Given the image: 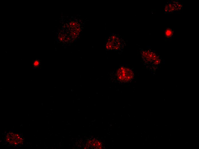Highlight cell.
<instances>
[{
	"instance_id": "obj_1",
	"label": "cell",
	"mask_w": 199,
	"mask_h": 149,
	"mask_svg": "<svg viewBox=\"0 0 199 149\" xmlns=\"http://www.w3.org/2000/svg\"><path fill=\"white\" fill-rule=\"evenodd\" d=\"M122 40L116 35H113L108 38L106 44V48L109 50H118L121 47Z\"/></svg>"
},
{
	"instance_id": "obj_2",
	"label": "cell",
	"mask_w": 199,
	"mask_h": 149,
	"mask_svg": "<svg viewBox=\"0 0 199 149\" xmlns=\"http://www.w3.org/2000/svg\"><path fill=\"white\" fill-rule=\"evenodd\" d=\"M117 75L118 79L123 81H127L130 80L133 77L131 70L128 68L121 67L118 70Z\"/></svg>"
},
{
	"instance_id": "obj_3",
	"label": "cell",
	"mask_w": 199,
	"mask_h": 149,
	"mask_svg": "<svg viewBox=\"0 0 199 149\" xmlns=\"http://www.w3.org/2000/svg\"><path fill=\"white\" fill-rule=\"evenodd\" d=\"M7 140L10 143L18 144L21 141V138L16 134L10 133L7 136Z\"/></svg>"
}]
</instances>
